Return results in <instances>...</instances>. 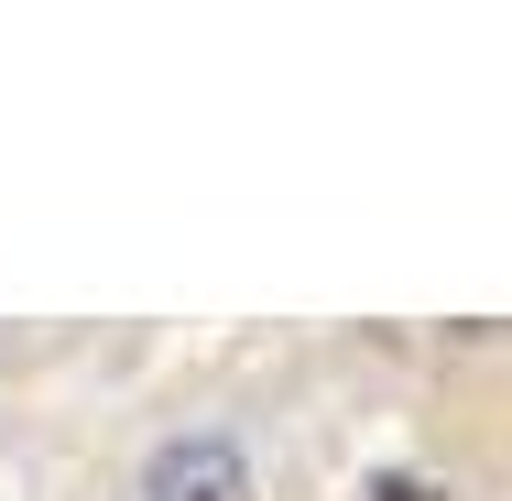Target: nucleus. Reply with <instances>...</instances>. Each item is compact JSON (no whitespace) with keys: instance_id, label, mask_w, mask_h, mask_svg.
Segmentation results:
<instances>
[{"instance_id":"1","label":"nucleus","mask_w":512,"mask_h":501,"mask_svg":"<svg viewBox=\"0 0 512 501\" xmlns=\"http://www.w3.org/2000/svg\"><path fill=\"white\" fill-rule=\"evenodd\" d=\"M262 491H273V458L240 414H175L120 469V501H262Z\"/></svg>"}]
</instances>
